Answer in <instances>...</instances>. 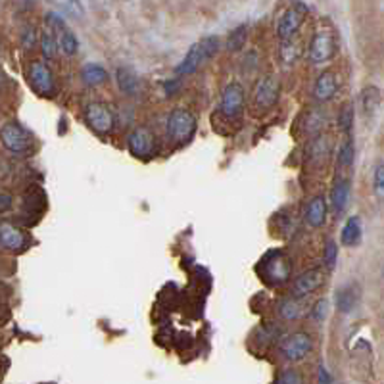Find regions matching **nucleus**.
<instances>
[{
	"instance_id": "obj_16",
	"label": "nucleus",
	"mask_w": 384,
	"mask_h": 384,
	"mask_svg": "<svg viewBox=\"0 0 384 384\" xmlns=\"http://www.w3.org/2000/svg\"><path fill=\"white\" fill-rule=\"evenodd\" d=\"M338 92V79L332 71H325L317 77L313 84V96L319 102H329L337 96Z\"/></svg>"
},
{
	"instance_id": "obj_33",
	"label": "nucleus",
	"mask_w": 384,
	"mask_h": 384,
	"mask_svg": "<svg viewBox=\"0 0 384 384\" xmlns=\"http://www.w3.org/2000/svg\"><path fill=\"white\" fill-rule=\"evenodd\" d=\"M353 125V108L350 104H346L340 114H338V127L344 131V133H350Z\"/></svg>"
},
{
	"instance_id": "obj_36",
	"label": "nucleus",
	"mask_w": 384,
	"mask_h": 384,
	"mask_svg": "<svg viewBox=\"0 0 384 384\" xmlns=\"http://www.w3.org/2000/svg\"><path fill=\"white\" fill-rule=\"evenodd\" d=\"M37 43V29H35V25H25L22 31V45L25 50H29L33 48Z\"/></svg>"
},
{
	"instance_id": "obj_9",
	"label": "nucleus",
	"mask_w": 384,
	"mask_h": 384,
	"mask_svg": "<svg viewBox=\"0 0 384 384\" xmlns=\"http://www.w3.org/2000/svg\"><path fill=\"white\" fill-rule=\"evenodd\" d=\"M246 94L244 87L240 83H229L225 87V91L221 94V114L227 119H238L240 115L244 114Z\"/></svg>"
},
{
	"instance_id": "obj_19",
	"label": "nucleus",
	"mask_w": 384,
	"mask_h": 384,
	"mask_svg": "<svg viewBox=\"0 0 384 384\" xmlns=\"http://www.w3.org/2000/svg\"><path fill=\"white\" fill-rule=\"evenodd\" d=\"M361 237H363L361 219L357 217V215H352V217L344 223V227H342V232H340V242H342V246L353 248V246L360 244Z\"/></svg>"
},
{
	"instance_id": "obj_11",
	"label": "nucleus",
	"mask_w": 384,
	"mask_h": 384,
	"mask_svg": "<svg viewBox=\"0 0 384 384\" xmlns=\"http://www.w3.org/2000/svg\"><path fill=\"white\" fill-rule=\"evenodd\" d=\"M279 96H281V84L275 77H261L253 89V106L260 108V110H269L279 102Z\"/></svg>"
},
{
	"instance_id": "obj_2",
	"label": "nucleus",
	"mask_w": 384,
	"mask_h": 384,
	"mask_svg": "<svg viewBox=\"0 0 384 384\" xmlns=\"http://www.w3.org/2000/svg\"><path fill=\"white\" fill-rule=\"evenodd\" d=\"M27 81H29V87L37 92L38 96L52 98L58 92L52 69L48 68V64L43 60L31 61L29 68H27Z\"/></svg>"
},
{
	"instance_id": "obj_32",
	"label": "nucleus",
	"mask_w": 384,
	"mask_h": 384,
	"mask_svg": "<svg viewBox=\"0 0 384 384\" xmlns=\"http://www.w3.org/2000/svg\"><path fill=\"white\" fill-rule=\"evenodd\" d=\"M45 23H46V27H48V29H52L54 33H58V31L68 27V23H66V20H64V14H58V12H46Z\"/></svg>"
},
{
	"instance_id": "obj_5",
	"label": "nucleus",
	"mask_w": 384,
	"mask_h": 384,
	"mask_svg": "<svg viewBox=\"0 0 384 384\" xmlns=\"http://www.w3.org/2000/svg\"><path fill=\"white\" fill-rule=\"evenodd\" d=\"M338 52V45L334 35L327 29L315 31L313 37L309 40V46H307V58L313 64H325V61H330Z\"/></svg>"
},
{
	"instance_id": "obj_34",
	"label": "nucleus",
	"mask_w": 384,
	"mask_h": 384,
	"mask_svg": "<svg viewBox=\"0 0 384 384\" xmlns=\"http://www.w3.org/2000/svg\"><path fill=\"white\" fill-rule=\"evenodd\" d=\"M281 58H283L284 64H294L296 58H298V46L292 45L290 38L283 40V46H281Z\"/></svg>"
},
{
	"instance_id": "obj_40",
	"label": "nucleus",
	"mask_w": 384,
	"mask_h": 384,
	"mask_svg": "<svg viewBox=\"0 0 384 384\" xmlns=\"http://www.w3.org/2000/svg\"><path fill=\"white\" fill-rule=\"evenodd\" d=\"M12 207V196L6 192H0V214H4Z\"/></svg>"
},
{
	"instance_id": "obj_29",
	"label": "nucleus",
	"mask_w": 384,
	"mask_h": 384,
	"mask_svg": "<svg viewBox=\"0 0 384 384\" xmlns=\"http://www.w3.org/2000/svg\"><path fill=\"white\" fill-rule=\"evenodd\" d=\"M309 154H311V158L313 160H327V156H329V140L327 137H317L311 140V145H309Z\"/></svg>"
},
{
	"instance_id": "obj_41",
	"label": "nucleus",
	"mask_w": 384,
	"mask_h": 384,
	"mask_svg": "<svg viewBox=\"0 0 384 384\" xmlns=\"http://www.w3.org/2000/svg\"><path fill=\"white\" fill-rule=\"evenodd\" d=\"M319 383H332V376L327 373V369L319 367V378H317Z\"/></svg>"
},
{
	"instance_id": "obj_12",
	"label": "nucleus",
	"mask_w": 384,
	"mask_h": 384,
	"mask_svg": "<svg viewBox=\"0 0 384 384\" xmlns=\"http://www.w3.org/2000/svg\"><path fill=\"white\" fill-rule=\"evenodd\" d=\"M0 246L10 252H20L27 246V235L12 221H0Z\"/></svg>"
},
{
	"instance_id": "obj_28",
	"label": "nucleus",
	"mask_w": 384,
	"mask_h": 384,
	"mask_svg": "<svg viewBox=\"0 0 384 384\" xmlns=\"http://www.w3.org/2000/svg\"><path fill=\"white\" fill-rule=\"evenodd\" d=\"M279 313H281L284 321H294L302 315V306H300V302L296 298H288L279 306Z\"/></svg>"
},
{
	"instance_id": "obj_18",
	"label": "nucleus",
	"mask_w": 384,
	"mask_h": 384,
	"mask_svg": "<svg viewBox=\"0 0 384 384\" xmlns=\"http://www.w3.org/2000/svg\"><path fill=\"white\" fill-rule=\"evenodd\" d=\"M350 192H352V186H350V181L348 179H338L332 191H330V206H332V212L337 215L344 214V209L350 204Z\"/></svg>"
},
{
	"instance_id": "obj_6",
	"label": "nucleus",
	"mask_w": 384,
	"mask_h": 384,
	"mask_svg": "<svg viewBox=\"0 0 384 384\" xmlns=\"http://www.w3.org/2000/svg\"><path fill=\"white\" fill-rule=\"evenodd\" d=\"M127 150L129 154H133L135 158H140V160H148L152 158L156 150H158V145H156V135L152 131L140 125V127H135L131 131L129 137H127Z\"/></svg>"
},
{
	"instance_id": "obj_17",
	"label": "nucleus",
	"mask_w": 384,
	"mask_h": 384,
	"mask_svg": "<svg viewBox=\"0 0 384 384\" xmlns=\"http://www.w3.org/2000/svg\"><path fill=\"white\" fill-rule=\"evenodd\" d=\"M327 200L323 196H315L309 200V204L306 207V223L311 229H321L323 225L327 223Z\"/></svg>"
},
{
	"instance_id": "obj_7",
	"label": "nucleus",
	"mask_w": 384,
	"mask_h": 384,
	"mask_svg": "<svg viewBox=\"0 0 384 384\" xmlns=\"http://www.w3.org/2000/svg\"><path fill=\"white\" fill-rule=\"evenodd\" d=\"M84 121L89 123V127L94 133L108 135V133H112V129H114L115 115L110 110V106L104 104V102H91V104H87V108H84Z\"/></svg>"
},
{
	"instance_id": "obj_38",
	"label": "nucleus",
	"mask_w": 384,
	"mask_h": 384,
	"mask_svg": "<svg viewBox=\"0 0 384 384\" xmlns=\"http://www.w3.org/2000/svg\"><path fill=\"white\" fill-rule=\"evenodd\" d=\"M375 191L378 192V196H383L384 191V169L383 165H378L375 169Z\"/></svg>"
},
{
	"instance_id": "obj_23",
	"label": "nucleus",
	"mask_w": 384,
	"mask_h": 384,
	"mask_svg": "<svg viewBox=\"0 0 384 384\" xmlns=\"http://www.w3.org/2000/svg\"><path fill=\"white\" fill-rule=\"evenodd\" d=\"M56 37H58V48H60L66 56H73V54H77V50H79V40H77L75 33L69 29V27L58 31Z\"/></svg>"
},
{
	"instance_id": "obj_20",
	"label": "nucleus",
	"mask_w": 384,
	"mask_h": 384,
	"mask_svg": "<svg viewBox=\"0 0 384 384\" xmlns=\"http://www.w3.org/2000/svg\"><path fill=\"white\" fill-rule=\"evenodd\" d=\"M115 81H117V87L123 94H129V96H135L140 89V81L138 77L131 71V69L119 68L115 71Z\"/></svg>"
},
{
	"instance_id": "obj_24",
	"label": "nucleus",
	"mask_w": 384,
	"mask_h": 384,
	"mask_svg": "<svg viewBox=\"0 0 384 384\" xmlns=\"http://www.w3.org/2000/svg\"><path fill=\"white\" fill-rule=\"evenodd\" d=\"M58 50L60 48H58V37H56V33L46 27L43 31V35H40V52H43L46 60H54L58 56Z\"/></svg>"
},
{
	"instance_id": "obj_27",
	"label": "nucleus",
	"mask_w": 384,
	"mask_h": 384,
	"mask_svg": "<svg viewBox=\"0 0 384 384\" xmlns=\"http://www.w3.org/2000/svg\"><path fill=\"white\" fill-rule=\"evenodd\" d=\"M325 123H327V115L319 112V110H311L307 114L306 123H304V131H306L307 135H317V133H321Z\"/></svg>"
},
{
	"instance_id": "obj_15",
	"label": "nucleus",
	"mask_w": 384,
	"mask_h": 384,
	"mask_svg": "<svg viewBox=\"0 0 384 384\" xmlns=\"http://www.w3.org/2000/svg\"><path fill=\"white\" fill-rule=\"evenodd\" d=\"M360 286L355 283H348L344 286H340L337 290V296H334V302H337V309L340 313H350L355 309V306L360 304Z\"/></svg>"
},
{
	"instance_id": "obj_30",
	"label": "nucleus",
	"mask_w": 384,
	"mask_h": 384,
	"mask_svg": "<svg viewBox=\"0 0 384 384\" xmlns=\"http://www.w3.org/2000/svg\"><path fill=\"white\" fill-rule=\"evenodd\" d=\"M323 261H325V267L334 269L338 261V246L334 240H327L325 242V250H323Z\"/></svg>"
},
{
	"instance_id": "obj_4",
	"label": "nucleus",
	"mask_w": 384,
	"mask_h": 384,
	"mask_svg": "<svg viewBox=\"0 0 384 384\" xmlns=\"http://www.w3.org/2000/svg\"><path fill=\"white\" fill-rule=\"evenodd\" d=\"M261 276L269 284H284L292 275V263L283 252H269L260 263Z\"/></svg>"
},
{
	"instance_id": "obj_31",
	"label": "nucleus",
	"mask_w": 384,
	"mask_h": 384,
	"mask_svg": "<svg viewBox=\"0 0 384 384\" xmlns=\"http://www.w3.org/2000/svg\"><path fill=\"white\" fill-rule=\"evenodd\" d=\"M353 154H355V150H353V142L348 138L344 145L340 146V152H338V165H340V168H350L353 163V158H355Z\"/></svg>"
},
{
	"instance_id": "obj_22",
	"label": "nucleus",
	"mask_w": 384,
	"mask_h": 384,
	"mask_svg": "<svg viewBox=\"0 0 384 384\" xmlns=\"http://www.w3.org/2000/svg\"><path fill=\"white\" fill-rule=\"evenodd\" d=\"M46 2H50L54 8H58L61 14H66L68 17L83 20L84 8L81 0H46Z\"/></svg>"
},
{
	"instance_id": "obj_8",
	"label": "nucleus",
	"mask_w": 384,
	"mask_h": 384,
	"mask_svg": "<svg viewBox=\"0 0 384 384\" xmlns=\"http://www.w3.org/2000/svg\"><path fill=\"white\" fill-rule=\"evenodd\" d=\"M306 4H302V2L292 4V6L281 15V20L276 22V37L281 38V40H286V38L294 37L300 31V27H302L304 20H306Z\"/></svg>"
},
{
	"instance_id": "obj_37",
	"label": "nucleus",
	"mask_w": 384,
	"mask_h": 384,
	"mask_svg": "<svg viewBox=\"0 0 384 384\" xmlns=\"http://www.w3.org/2000/svg\"><path fill=\"white\" fill-rule=\"evenodd\" d=\"M163 89H165V94L171 96V94H177V91H181V77H175L171 81H165L163 83Z\"/></svg>"
},
{
	"instance_id": "obj_26",
	"label": "nucleus",
	"mask_w": 384,
	"mask_h": 384,
	"mask_svg": "<svg viewBox=\"0 0 384 384\" xmlns=\"http://www.w3.org/2000/svg\"><path fill=\"white\" fill-rule=\"evenodd\" d=\"M361 106H363V112L365 114H375L378 106H381V92L376 87H371V89H365L363 94H361Z\"/></svg>"
},
{
	"instance_id": "obj_39",
	"label": "nucleus",
	"mask_w": 384,
	"mask_h": 384,
	"mask_svg": "<svg viewBox=\"0 0 384 384\" xmlns=\"http://www.w3.org/2000/svg\"><path fill=\"white\" fill-rule=\"evenodd\" d=\"M279 383H302V376L294 371V369H288L284 375H281L279 378H276Z\"/></svg>"
},
{
	"instance_id": "obj_21",
	"label": "nucleus",
	"mask_w": 384,
	"mask_h": 384,
	"mask_svg": "<svg viewBox=\"0 0 384 384\" xmlns=\"http://www.w3.org/2000/svg\"><path fill=\"white\" fill-rule=\"evenodd\" d=\"M81 81L89 87H100L108 81V71L100 64H84L81 69Z\"/></svg>"
},
{
	"instance_id": "obj_1",
	"label": "nucleus",
	"mask_w": 384,
	"mask_h": 384,
	"mask_svg": "<svg viewBox=\"0 0 384 384\" xmlns=\"http://www.w3.org/2000/svg\"><path fill=\"white\" fill-rule=\"evenodd\" d=\"M196 133V117L186 108H175L165 119V137L171 145H189Z\"/></svg>"
},
{
	"instance_id": "obj_3",
	"label": "nucleus",
	"mask_w": 384,
	"mask_h": 384,
	"mask_svg": "<svg viewBox=\"0 0 384 384\" xmlns=\"http://www.w3.org/2000/svg\"><path fill=\"white\" fill-rule=\"evenodd\" d=\"M0 142L12 154H27L33 150L31 133L17 121H8L0 127Z\"/></svg>"
},
{
	"instance_id": "obj_10",
	"label": "nucleus",
	"mask_w": 384,
	"mask_h": 384,
	"mask_svg": "<svg viewBox=\"0 0 384 384\" xmlns=\"http://www.w3.org/2000/svg\"><path fill=\"white\" fill-rule=\"evenodd\" d=\"M311 350H313V340L307 332H294L281 342V353L288 361L306 360Z\"/></svg>"
},
{
	"instance_id": "obj_35",
	"label": "nucleus",
	"mask_w": 384,
	"mask_h": 384,
	"mask_svg": "<svg viewBox=\"0 0 384 384\" xmlns=\"http://www.w3.org/2000/svg\"><path fill=\"white\" fill-rule=\"evenodd\" d=\"M327 313H329V302L327 300H317L315 306L311 307V319L315 323H323L327 319Z\"/></svg>"
},
{
	"instance_id": "obj_13",
	"label": "nucleus",
	"mask_w": 384,
	"mask_h": 384,
	"mask_svg": "<svg viewBox=\"0 0 384 384\" xmlns=\"http://www.w3.org/2000/svg\"><path fill=\"white\" fill-rule=\"evenodd\" d=\"M323 283H325V271H323V269H309V271L302 273V275L294 281L292 296H294V298L309 296V294L317 290Z\"/></svg>"
},
{
	"instance_id": "obj_14",
	"label": "nucleus",
	"mask_w": 384,
	"mask_h": 384,
	"mask_svg": "<svg viewBox=\"0 0 384 384\" xmlns=\"http://www.w3.org/2000/svg\"><path fill=\"white\" fill-rule=\"evenodd\" d=\"M206 60H209V56H207L206 48H204V43L200 40V43L191 46V50L186 52L184 60L177 66L175 75L177 77L192 75V73H194V71H196V69H198Z\"/></svg>"
},
{
	"instance_id": "obj_42",
	"label": "nucleus",
	"mask_w": 384,
	"mask_h": 384,
	"mask_svg": "<svg viewBox=\"0 0 384 384\" xmlns=\"http://www.w3.org/2000/svg\"><path fill=\"white\" fill-rule=\"evenodd\" d=\"M0 87H2V75H0Z\"/></svg>"
},
{
	"instance_id": "obj_25",
	"label": "nucleus",
	"mask_w": 384,
	"mask_h": 384,
	"mask_svg": "<svg viewBox=\"0 0 384 384\" xmlns=\"http://www.w3.org/2000/svg\"><path fill=\"white\" fill-rule=\"evenodd\" d=\"M246 40H248V25H238L237 29L232 31L229 38H227L225 48L229 52H238V50H242L246 46Z\"/></svg>"
}]
</instances>
